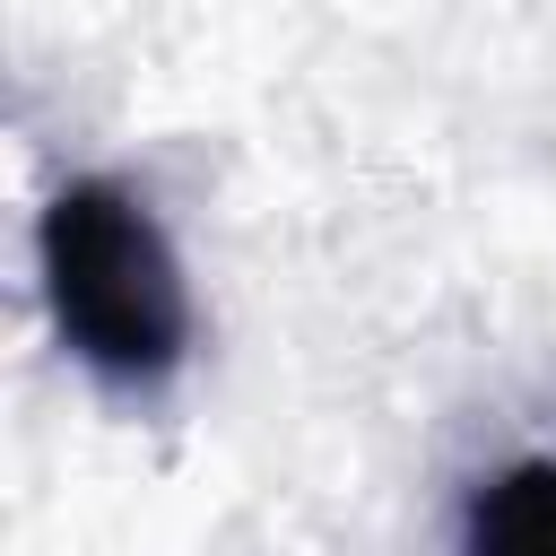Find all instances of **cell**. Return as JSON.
<instances>
[{
    "label": "cell",
    "instance_id": "7a4b0ae2",
    "mask_svg": "<svg viewBox=\"0 0 556 556\" xmlns=\"http://www.w3.org/2000/svg\"><path fill=\"white\" fill-rule=\"evenodd\" d=\"M460 539H469V547L547 556V547H556V460H513V469H495V478L469 495Z\"/></svg>",
    "mask_w": 556,
    "mask_h": 556
},
{
    "label": "cell",
    "instance_id": "6da1fadb",
    "mask_svg": "<svg viewBox=\"0 0 556 556\" xmlns=\"http://www.w3.org/2000/svg\"><path fill=\"white\" fill-rule=\"evenodd\" d=\"M35 278L61 348L104 391H165L191 365V278L130 182L70 174L35 217Z\"/></svg>",
    "mask_w": 556,
    "mask_h": 556
}]
</instances>
